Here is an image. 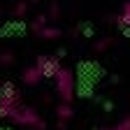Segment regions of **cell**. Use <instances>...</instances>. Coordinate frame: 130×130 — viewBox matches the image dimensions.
I'll list each match as a JSON object with an SVG mask.
<instances>
[{
  "label": "cell",
  "mask_w": 130,
  "mask_h": 130,
  "mask_svg": "<svg viewBox=\"0 0 130 130\" xmlns=\"http://www.w3.org/2000/svg\"><path fill=\"white\" fill-rule=\"evenodd\" d=\"M56 81H58V93L63 98V102L70 105L72 98H74V77H72V72L68 68H60L58 74H56Z\"/></svg>",
  "instance_id": "6da1fadb"
},
{
  "label": "cell",
  "mask_w": 130,
  "mask_h": 130,
  "mask_svg": "<svg viewBox=\"0 0 130 130\" xmlns=\"http://www.w3.org/2000/svg\"><path fill=\"white\" fill-rule=\"evenodd\" d=\"M16 109H19V95L9 84H5L0 93V116H14Z\"/></svg>",
  "instance_id": "7a4b0ae2"
},
{
  "label": "cell",
  "mask_w": 130,
  "mask_h": 130,
  "mask_svg": "<svg viewBox=\"0 0 130 130\" xmlns=\"http://www.w3.org/2000/svg\"><path fill=\"white\" fill-rule=\"evenodd\" d=\"M37 68H40V72H42V77H56L58 74V70H60V65H58V60L56 58H40L37 60Z\"/></svg>",
  "instance_id": "3957f363"
},
{
  "label": "cell",
  "mask_w": 130,
  "mask_h": 130,
  "mask_svg": "<svg viewBox=\"0 0 130 130\" xmlns=\"http://www.w3.org/2000/svg\"><path fill=\"white\" fill-rule=\"evenodd\" d=\"M14 121H19L23 125H32V128H42V119L30 109H21V114H14Z\"/></svg>",
  "instance_id": "277c9868"
},
{
  "label": "cell",
  "mask_w": 130,
  "mask_h": 130,
  "mask_svg": "<svg viewBox=\"0 0 130 130\" xmlns=\"http://www.w3.org/2000/svg\"><path fill=\"white\" fill-rule=\"evenodd\" d=\"M23 79L28 81V84H37V81L42 79V72H40V68L35 65V68H30V70H26V72H23Z\"/></svg>",
  "instance_id": "5b68a950"
},
{
  "label": "cell",
  "mask_w": 130,
  "mask_h": 130,
  "mask_svg": "<svg viewBox=\"0 0 130 130\" xmlns=\"http://www.w3.org/2000/svg\"><path fill=\"white\" fill-rule=\"evenodd\" d=\"M116 23H119V26H130V3H128V5H123L121 14L116 16Z\"/></svg>",
  "instance_id": "8992f818"
},
{
  "label": "cell",
  "mask_w": 130,
  "mask_h": 130,
  "mask_svg": "<svg viewBox=\"0 0 130 130\" xmlns=\"http://www.w3.org/2000/svg\"><path fill=\"white\" fill-rule=\"evenodd\" d=\"M58 116H60V121L70 119V116H72V109H70V105H65V102H63V105L58 107Z\"/></svg>",
  "instance_id": "52a82bcc"
},
{
  "label": "cell",
  "mask_w": 130,
  "mask_h": 130,
  "mask_svg": "<svg viewBox=\"0 0 130 130\" xmlns=\"http://www.w3.org/2000/svg\"><path fill=\"white\" fill-rule=\"evenodd\" d=\"M109 130H130V116H125L121 123H116L114 128H109Z\"/></svg>",
  "instance_id": "ba28073f"
},
{
  "label": "cell",
  "mask_w": 130,
  "mask_h": 130,
  "mask_svg": "<svg viewBox=\"0 0 130 130\" xmlns=\"http://www.w3.org/2000/svg\"><path fill=\"white\" fill-rule=\"evenodd\" d=\"M111 44V40H100V42H95V51L100 54V51H105V49Z\"/></svg>",
  "instance_id": "9c48e42d"
},
{
  "label": "cell",
  "mask_w": 130,
  "mask_h": 130,
  "mask_svg": "<svg viewBox=\"0 0 130 130\" xmlns=\"http://www.w3.org/2000/svg\"><path fill=\"white\" fill-rule=\"evenodd\" d=\"M42 35H44V37H58V35H60V30H56V28H44V30H42Z\"/></svg>",
  "instance_id": "30bf717a"
}]
</instances>
